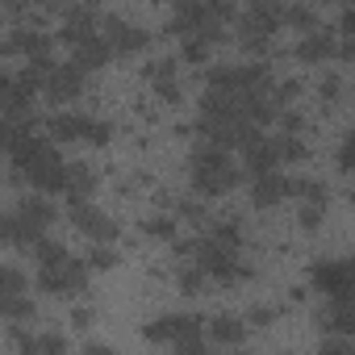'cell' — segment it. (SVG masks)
<instances>
[{
    "label": "cell",
    "mask_w": 355,
    "mask_h": 355,
    "mask_svg": "<svg viewBox=\"0 0 355 355\" xmlns=\"http://www.w3.org/2000/svg\"><path fill=\"white\" fill-rule=\"evenodd\" d=\"M193 180H197V193H226L234 180H239V167L226 159V146L222 142H205L193 150Z\"/></svg>",
    "instance_id": "obj_1"
},
{
    "label": "cell",
    "mask_w": 355,
    "mask_h": 355,
    "mask_svg": "<svg viewBox=\"0 0 355 355\" xmlns=\"http://www.w3.org/2000/svg\"><path fill=\"white\" fill-rule=\"evenodd\" d=\"M38 284L46 293H55V297H71V293H80L88 284V263L71 259V255L59 259V263H46V268H38Z\"/></svg>",
    "instance_id": "obj_2"
},
{
    "label": "cell",
    "mask_w": 355,
    "mask_h": 355,
    "mask_svg": "<svg viewBox=\"0 0 355 355\" xmlns=\"http://www.w3.org/2000/svg\"><path fill=\"white\" fill-rule=\"evenodd\" d=\"M150 338L155 343H171V347H184V351L205 347L201 318H159V326H150Z\"/></svg>",
    "instance_id": "obj_3"
},
{
    "label": "cell",
    "mask_w": 355,
    "mask_h": 355,
    "mask_svg": "<svg viewBox=\"0 0 355 355\" xmlns=\"http://www.w3.org/2000/svg\"><path fill=\"white\" fill-rule=\"evenodd\" d=\"M67 218H71L84 234H92V239H101V243H113V239H117V222H113L109 214H101L96 205H88V201H67Z\"/></svg>",
    "instance_id": "obj_4"
},
{
    "label": "cell",
    "mask_w": 355,
    "mask_h": 355,
    "mask_svg": "<svg viewBox=\"0 0 355 355\" xmlns=\"http://www.w3.org/2000/svg\"><path fill=\"white\" fill-rule=\"evenodd\" d=\"M42 88H46V96L59 101V105H63V101H76V96L84 92V67H80V63H71V67H51Z\"/></svg>",
    "instance_id": "obj_5"
},
{
    "label": "cell",
    "mask_w": 355,
    "mask_h": 355,
    "mask_svg": "<svg viewBox=\"0 0 355 355\" xmlns=\"http://www.w3.org/2000/svg\"><path fill=\"white\" fill-rule=\"evenodd\" d=\"M105 21V38L113 42V51L117 55H134V51H146V30H138V26H125L121 17H101Z\"/></svg>",
    "instance_id": "obj_6"
},
{
    "label": "cell",
    "mask_w": 355,
    "mask_h": 355,
    "mask_svg": "<svg viewBox=\"0 0 355 355\" xmlns=\"http://www.w3.org/2000/svg\"><path fill=\"white\" fill-rule=\"evenodd\" d=\"M334 51H338L334 30H313V34H305V38L297 42V59H301V63H322V59H330Z\"/></svg>",
    "instance_id": "obj_7"
},
{
    "label": "cell",
    "mask_w": 355,
    "mask_h": 355,
    "mask_svg": "<svg viewBox=\"0 0 355 355\" xmlns=\"http://www.w3.org/2000/svg\"><path fill=\"white\" fill-rule=\"evenodd\" d=\"M92 189H96L92 167H88V163H67V175H63V193H67V201H88Z\"/></svg>",
    "instance_id": "obj_8"
},
{
    "label": "cell",
    "mask_w": 355,
    "mask_h": 355,
    "mask_svg": "<svg viewBox=\"0 0 355 355\" xmlns=\"http://www.w3.org/2000/svg\"><path fill=\"white\" fill-rule=\"evenodd\" d=\"M284 193H293V180H284V175H276V171H263V175H255L251 201L255 205H276Z\"/></svg>",
    "instance_id": "obj_9"
},
{
    "label": "cell",
    "mask_w": 355,
    "mask_h": 355,
    "mask_svg": "<svg viewBox=\"0 0 355 355\" xmlns=\"http://www.w3.org/2000/svg\"><path fill=\"white\" fill-rule=\"evenodd\" d=\"M88 38H96V17H92L88 9H76V13L67 17V26H63V42H67V46H84Z\"/></svg>",
    "instance_id": "obj_10"
},
{
    "label": "cell",
    "mask_w": 355,
    "mask_h": 355,
    "mask_svg": "<svg viewBox=\"0 0 355 355\" xmlns=\"http://www.w3.org/2000/svg\"><path fill=\"white\" fill-rule=\"evenodd\" d=\"M113 55H117V51H113L109 38H88L84 46H76V63H80L84 71H88V67H105Z\"/></svg>",
    "instance_id": "obj_11"
},
{
    "label": "cell",
    "mask_w": 355,
    "mask_h": 355,
    "mask_svg": "<svg viewBox=\"0 0 355 355\" xmlns=\"http://www.w3.org/2000/svg\"><path fill=\"white\" fill-rule=\"evenodd\" d=\"M284 26H293V30H301V34L322 30V26H318V9H313V5H288V9H284Z\"/></svg>",
    "instance_id": "obj_12"
},
{
    "label": "cell",
    "mask_w": 355,
    "mask_h": 355,
    "mask_svg": "<svg viewBox=\"0 0 355 355\" xmlns=\"http://www.w3.org/2000/svg\"><path fill=\"white\" fill-rule=\"evenodd\" d=\"M209 334H214V343H243L247 326L239 318H218V322H209Z\"/></svg>",
    "instance_id": "obj_13"
},
{
    "label": "cell",
    "mask_w": 355,
    "mask_h": 355,
    "mask_svg": "<svg viewBox=\"0 0 355 355\" xmlns=\"http://www.w3.org/2000/svg\"><path fill=\"white\" fill-rule=\"evenodd\" d=\"M59 259H67V251H63L59 243H51V239H38V243H34V263H38V268L59 263Z\"/></svg>",
    "instance_id": "obj_14"
},
{
    "label": "cell",
    "mask_w": 355,
    "mask_h": 355,
    "mask_svg": "<svg viewBox=\"0 0 355 355\" xmlns=\"http://www.w3.org/2000/svg\"><path fill=\"white\" fill-rule=\"evenodd\" d=\"M322 209H326V201H301L297 222H301L305 230H318V226H322Z\"/></svg>",
    "instance_id": "obj_15"
},
{
    "label": "cell",
    "mask_w": 355,
    "mask_h": 355,
    "mask_svg": "<svg viewBox=\"0 0 355 355\" xmlns=\"http://www.w3.org/2000/svg\"><path fill=\"white\" fill-rule=\"evenodd\" d=\"M209 46H214L209 38H201V34H193V38L184 42V59H189V63H201V59H209Z\"/></svg>",
    "instance_id": "obj_16"
},
{
    "label": "cell",
    "mask_w": 355,
    "mask_h": 355,
    "mask_svg": "<svg viewBox=\"0 0 355 355\" xmlns=\"http://www.w3.org/2000/svg\"><path fill=\"white\" fill-rule=\"evenodd\" d=\"M26 293V276L17 272V268H5V297L0 301H13V297H21Z\"/></svg>",
    "instance_id": "obj_17"
},
{
    "label": "cell",
    "mask_w": 355,
    "mask_h": 355,
    "mask_svg": "<svg viewBox=\"0 0 355 355\" xmlns=\"http://www.w3.org/2000/svg\"><path fill=\"white\" fill-rule=\"evenodd\" d=\"M113 263H117V255H113L109 243H96V247L88 251V268H113Z\"/></svg>",
    "instance_id": "obj_18"
},
{
    "label": "cell",
    "mask_w": 355,
    "mask_h": 355,
    "mask_svg": "<svg viewBox=\"0 0 355 355\" xmlns=\"http://www.w3.org/2000/svg\"><path fill=\"white\" fill-rule=\"evenodd\" d=\"M146 230H150V234H159V239H163V234L171 239V234H175V218H150V226H146Z\"/></svg>",
    "instance_id": "obj_19"
},
{
    "label": "cell",
    "mask_w": 355,
    "mask_h": 355,
    "mask_svg": "<svg viewBox=\"0 0 355 355\" xmlns=\"http://www.w3.org/2000/svg\"><path fill=\"white\" fill-rule=\"evenodd\" d=\"M338 88H343L338 76H326V80H322V96H338Z\"/></svg>",
    "instance_id": "obj_20"
},
{
    "label": "cell",
    "mask_w": 355,
    "mask_h": 355,
    "mask_svg": "<svg viewBox=\"0 0 355 355\" xmlns=\"http://www.w3.org/2000/svg\"><path fill=\"white\" fill-rule=\"evenodd\" d=\"M343 34H351V38H355V5H351V9H347V17H343Z\"/></svg>",
    "instance_id": "obj_21"
},
{
    "label": "cell",
    "mask_w": 355,
    "mask_h": 355,
    "mask_svg": "<svg viewBox=\"0 0 355 355\" xmlns=\"http://www.w3.org/2000/svg\"><path fill=\"white\" fill-rule=\"evenodd\" d=\"M88 5H96V0H88Z\"/></svg>",
    "instance_id": "obj_22"
},
{
    "label": "cell",
    "mask_w": 355,
    "mask_h": 355,
    "mask_svg": "<svg viewBox=\"0 0 355 355\" xmlns=\"http://www.w3.org/2000/svg\"><path fill=\"white\" fill-rule=\"evenodd\" d=\"M343 5H347V0H343Z\"/></svg>",
    "instance_id": "obj_23"
},
{
    "label": "cell",
    "mask_w": 355,
    "mask_h": 355,
    "mask_svg": "<svg viewBox=\"0 0 355 355\" xmlns=\"http://www.w3.org/2000/svg\"><path fill=\"white\" fill-rule=\"evenodd\" d=\"M351 51H355V46H351Z\"/></svg>",
    "instance_id": "obj_24"
}]
</instances>
